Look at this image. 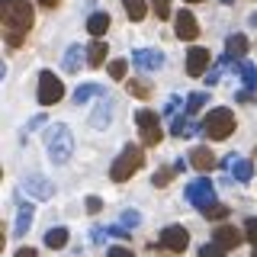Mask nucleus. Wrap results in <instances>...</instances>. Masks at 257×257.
Segmentation results:
<instances>
[{
  "instance_id": "nucleus-1",
  "label": "nucleus",
  "mask_w": 257,
  "mask_h": 257,
  "mask_svg": "<svg viewBox=\"0 0 257 257\" xmlns=\"http://www.w3.org/2000/svg\"><path fill=\"white\" fill-rule=\"evenodd\" d=\"M32 29V7L29 0H4V36L10 48H20Z\"/></svg>"
},
{
  "instance_id": "nucleus-2",
  "label": "nucleus",
  "mask_w": 257,
  "mask_h": 257,
  "mask_svg": "<svg viewBox=\"0 0 257 257\" xmlns=\"http://www.w3.org/2000/svg\"><path fill=\"white\" fill-rule=\"evenodd\" d=\"M74 155V135L68 125H52L48 128V161L52 164H68Z\"/></svg>"
},
{
  "instance_id": "nucleus-3",
  "label": "nucleus",
  "mask_w": 257,
  "mask_h": 257,
  "mask_svg": "<svg viewBox=\"0 0 257 257\" xmlns=\"http://www.w3.org/2000/svg\"><path fill=\"white\" fill-rule=\"evenodd\" d=\"M142 164H145V151H142V148H135V145H125V151H122V155H119L116 161H112L109 177H112L116 183H125Z\"/></svg>"
},
{
  "instance_id": "nucleus-4",
  "label": "nucleus",
  "mask_w": 257,
  "mask_h": 257,
  "mask_svg": "<svg viewBox=\"0 0 257 257\" xmlns=\"http://www.w3.org/2000/svg\"><path fill=\"white\" fill-rule=\"evenodd\" d=\"M203 128H206V135L212 142H222V139H228L231 132H235V116H231V109H225V106H219V109H209V116L203 119Z\"/></svg>"
},
{
  "instance_id": "nucleus-5",
  "label": "nucleus",
  "mask_w": 257,
  "mask_h": 257,
  "mask_svg": "<svg viewBox=\"0 0 257 257\" xmlns=\"http://www.w3.org/2000/svg\"><path fill=\"white\" fill-rule=\"evenodd\" d=\"M187 203L196 206L199 212H206L209 206H215V187L209 177H199V180L187 183Z\"/></svg>"
},
{
  "instance_id": "nucleus-6",
  "label": "nucleus",
  "mask_w": 257,
  "mask_h": 257,
  "mask_svg": "<svg viewBox=\"0 0 257 257\" xmlns=\"http://www.w3.org/2000/svg\"><path fill=\"white\" fill-rule=\"evenodd\" d=\"M135 125H139L145 145H158L161 135H164V132H161V122H158V112H151V109H139V112H135Z\"/></svg>"
},
{
  "instance_id": "nucleus-7",
  "label": "nucleus",
  "mask_w": 257,
  "mask_h": 257,
  "mask_svg": "<svg viewBox=\"0 0 257 257\" xmlns=\"http://www.w3.org/2000/svg\"><path fill=\"white\" fill-rule=\"evenodd\" d=\"M61 96H64V84L52 71H42V74H39V103H42V106H52Z\"/></svg>"
},
{
  "instance_id": "nucleus-8",
  "label": "nucleus",
  "mask_w": 257,
  "mask_h": 257,
  "mask_svg": "<svg viewBox=\"0 0 257 257\" xmlns=\"http://www.w3.org/2000/svg\"><path fill=\"white\" fill-rule=\"evenodd\" d=\"M23 190L29 193V199H52L55 196V183L45 180L42 174H26L23 177Z\"/></svg>"
},
{
  "instance_id": "nucleus-9",
  "label": "nucleus",
  "mask_w": 257,
  "mask_h": 257,
  "mask_svg": "<svg viewBox=\"0 0 257 257\" xmlns=\"http://www.w3.org/2000/svg\"><path fill=\"white\" fill-rule=\"evenodd\" d=\"M161 247H167V251H183V247L190 244V235H187V228H180V225H167V228H161Z\"/></svg>"
},
{
  "instance_id": "nucleus-10",
  "label": "nucleus",
  "mask_w": 257,
  "mask_h": 257,
  "mask_svg": "<svg viewBox=\"0 0 257 257\" xmlns=\"http://www.w3.org/2000/svg\"><path fill=\"white\" fill-rule=\"evenodd\" d=\"M112 112H116V100H112V96L106 93L100 103H96V109L90 112V125H93V128H100V132H103V128H109Z\"/></svg>"
},
{
  "instance_id": "nucleus-11",
  "label": "nucleus",
  "mask_w": 257,
  "mask_h": 257,
  "mask_svg": "<svg viewBox=\"0 0 257 257\" xmlns=\"http://www.w3.org/2000/svg\"><path fill=\"white\" fill-rule=\"evenodd\" d=\"M206 68H209V48L193 45L190 55H187V74L190 77H199V74H206Z\"/></svg>"
},
{
  "instance_id": "nucleus-12",
  "label": "nucleus",
  "mask_w": 257,
  "mask_h": 257,
  "mask_svg": "<svg viewBox=\"0 0 257 257\" xmlns=\"http://www.w3.org/2000/svg\"><path fill=\"white\" fill-rule=\"evenodd\" d=\"M177 36L183 39V42H193V39L199 36V26H196V16H193L190 10H180L177 13V23H174Z\"/></svg>"
},
{
  "instance_id": "nucleus-13",
  "label": "nucleus",
  "mask_w": 257,
  "mask_h": 257,
  "mask_svg": "<svg viewBox=\"0 0 257 257\" xmlns=\"http://www.w3.org/2000/svg\"><path fill=\"white\" fill-rule=\"evenodd\" d=\"M132 64L142 71H158L161 64H164V55L155 52V48H139V52L132 55Z\"/></svg>"
},
{
  "instance_id": "nucleus-14",
  "label": "nucleus",
  "mask_w": 257,
  "mask_h": 257,
  "mask_svg": "<svg viewBox=\"0 0 257 257\" xmlns=\"http://www.w3.org/2000/svg\"><path fill=\"white\" fill-rule=\"evenodd\" d=\"M225 171H228V174H235V180L247 183V180H251V174H254V167H251V161L228 155V158H225Z\"/></svg>"
},
{
  "instance_id": "nucleus-15",
  "label": "nucleus",
  "mask_w": 257,
  "mask_h": 257,
  "mask_svg": "<svg viewBox=\"0 0 257 257\" xmlns=\"http://www.w3.org/2000/svg\"><path fill=\"white\" fill-rule=\"evenodd\" d=\"M215 241H219L225 251H235V247L241 244V231L235 228V225H215Z\"/></svg>"
},
{
  "instance_id": "nucleus-16",
  "label": "nucleus",
  "mask_w": 257,
  "mask_h": 257,
  "mask_svg": "<svg viewBox=\"0 0 257 257\" xmlns=\"http://www.w3.org/2000/svg\"><path fill=\"white\" fill-rule=\"evenodd\" d=\"M247 52V39L235 32V36H228V42H225V58H241V55Z\"/></svg>"
},
{
  "instance_id": "nucleus-17",
  "label": "nucleus",
  "mask_w": 257,
  "mask_h": 257,
  "mask_svg": "<svg viewBox=\"0 0 257 257\" xmlns=\"http://www.w3.org/2000/svg\"><path fill=\"white\" fill-rule=\"evenodd\" d=\"M80 61H87V55L80 52V45H71L68 55H64V71H68V74H77V71H80Z\"/></svg>"
},
{
  "instance_id": "nucleus-18",
  "label": "nucleus",
  "mask_w": 257,
  "mask_h": 257,
  "mask_svg": "<svg viewBox=\"0 0 257 257\" xmlns=\"http://www.w3.org/2000/svg\"><path fill=\"white\" fill-rule=\"evenodd\" d=\"M29 225H32V206H20V212H16V225H13V235L23 238L29 231Z\"/></svg>"
},
{
  "instance_id": "nucleus-19",
  "label": "nucleus",
  "mask_w": 257,
  "mask_h": 257,
  "mask_svg": "<svg viewBox=\"0 0 257 257\" xmlns=\"http://www.w3.org/2000/svg\"><path fill=\"white\" fill-rule=\"evenodd\" d=\"M190 164L196 167V171H212L215 158H212V151H209V148H196V151H193V158H190Z\"/></svg>"
},
{
  "instance_id": "nucleus-20",
  "label": "nucleus",
  "mask_w": 257,
  "mask_h": 257,
  "mask_svg": "<svg viewBox=\"0 0 257 257\" xmlns=\"http://www.w3.org/2000/svg\"><path fill=\"white\" fill-rule=\"evenodd\" d=\"M106 61V42H90L87 45V64L90 68H100Z\"/></svg>"
},
{
  "instance_id": "nucleus-21",
  "label": "nucleus",
  "mask_w": 257,
  "mask_h": 257,
  "mask_svg": "<svg viewBox=\"0 0 257 257\" xmlns=\"http://www.w3.org/2000/svg\"><path fill=\"white\" fill-rule=\"evenodd\" d=\"M196 128H199V125L193 122L190 116H177L174 122H171V135H177V139H180V135H193Z\"/></svg>"
},
{
  "instance_id": "nucleus-22",
  "label": "nucleus",
  "mask_w": 257,
  "mask_h": 257,
  "mask_svg": "<svg viewBox=\"0 0 257 257\" xmlns=\"http://www.w3.org/2000/svg\"><path fill=\"white\" fill-rule=\"evenodd\" d=\"M106 29H109V13H93L90 20H87V32H90V36H103Z\"/></svg>"
},
{
  "instance_id": "nucleus-23",
  "label": "nucleus",
  "mask_w": 257,
  "mask_h": 257,
  "mask_svg": "<svg viewBox=\"0 0 257 257\" xmlns=\"http://www.w3.org/2000/svg\"><path fill=\"white\" fill-rule=\"evenodd\" d=\"M100 93V84H80L77 90H74V103L80 106V103H87V100H93V96Z\"/></svg>"
},
{
  "instance_id": "nucleus-24",
  "label": "nucleus",
  "mask_w": 257,
  "mask_h": 257,
  "mask_svg": "<svg viewBox=\"0 0 257 257\" xmlns=\"http://www.w3.org/2000/svg\"><path fill=\"white\" fill-rule=\"evenodd\" d=\"M238 74L244 77V84H247L244 90H254V84H257V68H254V64L251 61H241L238 64Z\"/></svg>"
},
{
  "instance_id": "nucleus-25",
  "label": "nucleus",
  "mask_w": 257,
  "mask_h": 257,
  "mask_svg": "<svg viewBox=\"0 0 257 257\" xmlns=\"http://www.w3.org/2000/svg\"><path fill=\"white\" fill-rule=\"evenodd\" d=\"M122 7L132 20H145V13H148V4H145V0H122Z\"/></svg>"
},
{
  "instance_id": "nucleus-26",
  "label": "nucleus",
  "mask_w": 257,
  "mask_h": 257,
  "mask_svg": "<svg viewBox=\"0 0 257 257\" xmlns=\"http://www.w3.org/2000/svg\"><path fill=\"white\" fill-rule=\"evenodd\" d=\"M45 244H48V247H64V244H68V231H64V228L45 231Z\"/></svg>"
},
{
  "instance_id": "nucleus-27",
  "label": "nucleus",
  "mask_w": 257,
  "mask_h": 257,
  "mask_svg": "<svg viewBox=\"0 0 257 257\" xmlns=\"http://www.w3.org/2000/svg\"><path fill=\"white\" fill-rule=\"evenodd\" d=\"M125 90L132 93V96H139V100H148V96H151V87L145 84V80H128Z\"/></svg>"
},
{
  "instance_id": "nucleus-28",
  "label": "nucleus",
  "mask_w": 257,
  "mask_h": 257,
  "mask_svg": "<svg viewBox=\"0 0 257 257\" xmlns=\"http://www.w3.org/2000/svg\"><path fill=\"white\" fill-rule=\"evenodd\" d=\"M174 174H177V164L174 167H161V171L151 177V183H155V187H167V183L174 180Z\"/></svg>"
},
{
  "instance_id": "nucleus-29",
  "label": "nucleus",
  "mask_w": 257,
  "mask_h": 257,
  "mask_svg": "<svg viewBox=\"0 0 257 257\" xmlns=\"http://www.w3.org/2000/svg\"><path fill=\"white\" fill-rule=\"evenodd\" d=\"M225 254H228V251H225L219 241H206V244L199 247V257H225Z\"/></svg>"
},
{
  "instance_id": "nucleus-30",
  "label": "nucleus",
  "mask_w": 257,
  "mask_h": 257,
  "mask_svg": "<svg viewBox=\"0 0 257 257\" xmlns=\"http://www.w3.org/2000/svg\"><path fill=\"white\" fill-rule=\"evenodd\" d=\"M151 10H155L158 20H167L171 16V0H151Z\"/></svg>"
},
{
  "instance_id": "nucleus-31",
  "label": "nucleus",
  "mask_w": 257,
  "mask_h": 257,
  "mask_svg": "<svg viewBox=\"0 0 257 257\" xmlns=\"http://www.w3.org/2000/svg\"><path fill=\"white\" fill-rule=\"evenodd\" d=\"M139 222H142V212H135V209H125V212H122V228L132 231Z\"/></svg>"
},
{
  "instance_id": "nucleus-32",
  "label": "nucleus",
  "mask_w": 257,
  "mask_h": 257,
  "mask_svg": "<svg viewBox=\"0 0 257 257\" xmlns=\"http://www.w3.org/2000/svg\"><path fill=\"white\" fill-rule=\"evenodd\" d=\"M203 103H206V93H190V100H187V116H193L196 109H203Z\"/></svg>"
},
{
  "instance_id": "nucleus-33",
  "label": "nucleus",
  "mask_w": 257,
  "mask_h": 257,
  "mask_svg": "<svg viewBox=\"0 0 257 257\" xmlns=\"http://www.w3.org/2000/svg\"><path fill=\"white\" fill-rule=\"evenodd\" d=\"M206 219H225V215H228V206H222V203H215V206H209L206 209Z\"/></svg>"
},
{
  "instance_id": "nucleus-34",
  "label": "nucleus",
  "mask_w": 257,
  "mask_h": 257,
  "mask_svg": "<svg viewBox=\"0 0 257 257\" xmlns=\"http://www.w3.org/2000/svg\"><path fill=\"white\" fill-rule=\"evenodd\" d=\"M106 71H109V77H112V80H122V77H125V61H109V68H106Z\"/></svg>"
},
{
  "instance_id": "nucleus-35",
  "label": "nucleus",
  "mask_w": 257,
  "mask_h": 257,
  "mask_svg": "<svg viewBox=\"0 0 257 257\" xmlns=\"http://www.w3.org/2000/svg\"><path fill=\"white\" fill-rule=\"evenodd\" d=\"M244 225H247V228H244V235H247V241H251V244L257 247V219H247Z\"/></svg>"
},
{
  "instance_id": "nucleus-36",
  "label": "nucleus",
  "mask_w": 257,
  "mask_h": 257,
  "mask_svg": "<svg viewBox=\"0 0 257 257\" xmlns=\"http://www.w3.org/2000/svg\"><path fill=\"white\" fill-rule=\"evenodd\" d=\"M100 209H103L100 196H87V212H90V215H96V212H100Z\"/></svg>"
},
{
  "instance_id": "nucleus-37",
  "label": "nucleus",
  "mask_w": 257,
  "mask_h": 257,
  "mask_svg": "<svg viewBox=\"0 0 257 257\" xmlns=\"http://www.w3.org/2000/svg\"><path fill=\"white\" fill-rule=\"evenodd\" d=\"M42 122H48L45 116H32V119H29V125H26V132H36V128H42Z\"/></svg>"
},
{
  "instance_id": "nucleus-38",
  "label": "nucleus",
  "mask_w": 257,
  "mask_h": 257,
  "mask_svg": "<svg viewBox=\"0 0 257 257\" xmlns=\"http://www.w3.org/2000/svg\"><path fill=\"white\" fill-rule=\"evenodd\" d=\"M106 257H132V251H128V247H119V244H116V247H109V254H106Z\"/></svg>"
},
{
  "instance_id": "nucleus-39",
  "label": "nucleus",
  "mask_w": 257,
  "mask_h": 257,
  "mask_svg": "<svg viewBox=\"0 0 257 257\" xmlns=\"http://www.w3.org/2000/svg\"><path fill=\"white\" fill-rule=\"evenodd\" d=\"M16 257H36V251H32V247H20V251H16Z\"/></svg>"
},
{
  "instance_id": "nucleus-40",
  "label": "nucleus",
  "mask_w": 257,
  "mask_h": 257,
  "mask_svg": "<svg viewBox=\"0 0 257 257\" xmlns=\"http://www.w3.org/2000/svg\"><path fill=\"white\" fill-rule=\"evenodd\" d=\"M39 4H42V7H48V10H52V7H58L61 0H39Z\"/></svg>"
},
{
  "instance_id": "nucleus-41",
  "label": "nucleus",
  "mask_w": 257,
  "mask_h": 257,
  "mask_svg": "<svg viewBox=\"0 0 257 257\" xmlns=\"http://www.w3.org/2000/svg\"><path fill=\"white\" fill-rule=\"evenodd\" d=\"M247 23H251V26L257 29V13H251V16H247Z\"/></svg>"
},
{
  "instance_id": "nucleus-42",
  "label": "nucleus",
  "mask_w": 257,
  "mask_h": 257,
  "mask_svg": "<svg viewBox=\"0 0 257 257\" xmlns=\"http://www.w3.org/2000/svg\"><path fill=\"white\" fill-rule=\"evenodd\" d=\"M219 4H235V0H219Z\"/></svg>"
},
{
  "instance_id": "nucleus-43",
  "label": "nucleus",
  "mask_w": 257,
  "mask_h": 257,
  "mask_svg": "<svg viewBox=\"0 0 257 257\" xmlns=\"http://www.w3.org/2000/svg\"><path fill=\"white\" fill-rule=\"evenodd\" d=\"M187 4H199V0H187Z\"/></svg>"
},
{
  "instance_id": "nucleus-44",
  "label": "nucleus",
  "mask_w": 257,
  "mask_h": 257,
  "mask_svg": "<svg viewBox=\"0 0 257 257\" xmlns=\"http://www.w3.org/2000/svg\"><path fill=\"white\" fill-rule=\"evenodd\" d=\"M251 257H257V251H254V254H251Z\"/></svg>"
}]
</instances>
